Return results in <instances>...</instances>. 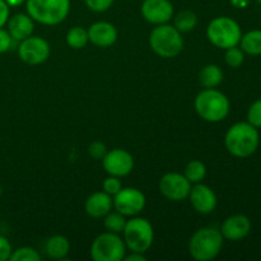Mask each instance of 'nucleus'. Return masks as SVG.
<instances>
[{
    "mask_svg": "<svg viewBox=\"0 0 261 261\" xmlns=\"http://www.w3.org/2000/svg\"><path fill=\"white\" fill-rule=\"evenodd\" d=\"M259 132L257 127L250 122H237L232 125L226 133L224 144L232 155L239 158L250 157L259 147Z\"/></svg>",
    "mask_w": 261,
    "mask_h": 261,
    "instance_id": "1",
    "label": "nucleus"
},
{
    "mask_svg": "<svg viewBox=\"0 0 261 261\" xmlns=\"http://www.w3.org/2000/svg\"><path fill=\"white\" fill-rule=\"evenodd\" d=\"M195 111L204 121H223L231 111L228 97L216 88H204L195 97Z\"/></svg>",
    "mask_w": 261,
    "mask_h": 261,
    "instance_id": "2",
    "label": "nucleus"
},
{
    "mask_svg": "<svg viewBox=\"0 0 261 261\" xmlns=\"http://www.w3.org/2000/svg\"><path fill=\"white\" fill-rule=\"evenodd\" d=\"M221 231L212 227H203L194 232L189 241V252L196 261H211L216 259L223 247Z\"/></svg>",
    "mask_w": 261,
    "mask_h": 261,
    "instance_id": "3",
    "label": "nucleus"
},
{
    "mask_svg": "<svg viewBox=\"0 0 261 261\" xmlns=\"http://www.w3.org/2000/svg\"><path fill=\"white\" fill-rule=\"evenodd\" d=\"M25 9L35 22L55 25L68 17L70 0H25Z\"/></svg>",
    "mask_w": 261,
    "mask_h": 261,
    "instance_id": "4",
    "label": "nucleus"
},
{
    "mask_svg": "<svg viewBox=\"0 0 261 261\" xmlns=\"http://www.w3.org/2000/svg\"><path fill=\"white\" fill-rule=\"evenodd\" d=\"M150 48L163 59L176 58L184 48V38L180 31L168 23L158 24L149 35Z\"/></svg>",
    "mask_w": 261,
    "mask_h": 261,
    "instance_id": "5",
    "label": "nucleus"
},
{
    "mask_svg": "<svg viewBox=\"0 0 261 261\" xmlns=\"http://www.w3.org/2000/svg\"><path fill=\"white\" fill-rule=\"evenodd\" d=\"M241 27L234 19L229 17H217L206 28V37L216 47L227 50L240 43Z\"/></svg>",
    "mask_w": 261,
    "mask_h": 261,
    "instance_id": "6",
    "label": "nucleus"
},
{
    "mask_svg": "<svg viewBox=\"0 0 261 261\" xmlns=\"http://www.w3.org/2000/svg\"><path fill=\"white\" fill-rule=\"evenodd\" d=\"M124 242L126 249L135 252H147L154 241V231L149 221L134 217L126 222L124 232Z\"/></svg>",
    "mask_w": 261,
    "mask_h": 261,
    "instance_id": "7",
    "label": "nucleus"
},
{
    "mask_svg": "<svg viewBox=\"0 0 261 261\" xmlns=\"http://www.w3.org/2000/svg\"><path fill=\"white\" fill-rule=\"evenodd\" d=\"M126 255V245L120 234L105 232L97 236L91 245V257L94 261H122Z\"/></svg>",
    "mask_w": 261,
    "mask_h": 261,
    "instance_id": "8",
    "label": "nucleus"
},
{
    "mask_svg": "<svg viewBox=\"0 0 261 261\" xmlns=\"http://www.w3.org/2000/svg\"><path fill=\"white\" fill-rule=\"evenodd\" d=\"M50 45L47 41L38 36H30L20 41L18 46V55L23 63L28 65H40L50 56Z\"/></svg>",
    "mask_w": 261,
    "mask_h": 261,
    "instance_id": "9",
    "label": "nucleus"
},
{
    "mask_svg": "<svg viewBox=\"0 0 261 261\" xmlns=\"http://www.w3.org/2000/svg\"><path fill=\"white\" fill-rule=\"evenodd\" d=\"M114 208L125 217H135L145 208V196L135 188L121 189L112 198Z\"/></svg>",
    "mask_w": 261,
    "mask_h": 261,
    "instance_id": "10",
    "label": "nucleus"
},
{
    "mask_svg": "<svg viewBox=\"0 0 261 261\" xmlns=\"http://www.w3.org/2000/svg\"><path fill=\"white\" fill-rule=\"evenodd\" d=\"M191 190V182L184 173L168 172L160 180V191L165 198L172 201H181L188 199Z\"/></svg>",
    "mask_w": 261,
    "mask_h": 261,
    "instance_id": "11",
    "label": "nucleus"
},
{
    "mask_svg": "<svg viewBox=\"0 0 261 261\" xmlns=\"http://www.w3.org/2000/svg\"><path fill=\"white\" fill-rule=\"evenodd\" d=\"M102 166L110 176L125 177L134 168V158L127 150L115 148L107 150L106 155L102 160Z\"/></svg>",
    "mask_w": 261,
    "mask_h": 261,
    "instance_id": "12",
    "label": "nucleus"
},
{
    "mask_svg": "<svg viewBox=\"0 0 261 261\" xmlns=\"http://www.w3.org/2000/svg\"><path fill=\"white\" fill-rule=\"evenodd\" d=\"M143 18L152 24H165L175 15L173 5L170 0H144L140 8Z\"/></svg>",
    "mask_w": 261,
    "mask_h": 261,
    "instance_id": "13",
    "label": "nucleus"
},
{
    "mask_svg": "<svg viewBox=\"0 0 261 261\" xmlns=\"http://www.w3.org/2000/svg\"><path fill=\"white\" fill-rule=\"evenodd\" d=\"M189 200L191 206L200 214H209L216 209L217 195L209 186L199 182L195 186H191V190L189 193Z\"/></svg>",
    "mask_w": 261,
    "mask_h": 261,
    "instance_id": "14",
    "label": "nucleus"
},
{
    "mask_svg": "<svg viewBox=\"0 0 261 261\" xmlns=\"http://www.w3.org/2000/svg\"><path fill=\"white\" fill-rule=\"evenodd\" d=\"M251 231V222L246 216L242 214H234L228 217L222 223L221 233L223 239L229 241H240L245 239Z\"/></svg>",
    "mask_w": 261,
    "mask_h": 261,
    "instance_id": "15",
    "label": "nucleus"
},
{
    "mask_svg": "<svg viewBox=\"0 0 261 261\" xmlns=\"http://www.w3.org/2000/svg\"><path fill=\"white\" fill-rule=\"evenodd\" d=\"M89 42L98 47H110L117 40V30L110 22H96L88 28Z\"/></svg>",
    "mask_w": 261,
    "mask_h": 261,
    "instance_id": "16",
    "label": "nucleus"
},
{
    "mask_svg": "<svg viewBox=\"0 0 261 261\" xmlns=\"http://www.w3.org/2000/svg\"><path fill=\"white\" fill-rule=\"evenodd\" d=\"M114 203L112 196L105 191H97L87 198L84 209L86 213L92 218H102L111 212Z\"/></svg>",
    "mask_w": 261,
    "mask_h": 261,
    "instance_id": "17",
    "label": "nucleus"
},
{
    "mask_svg": "<svg viewBox=\"0 0 261 261\" xmlns=\"http://www.w3.org/2000/svg\"><path fill=\"white\" fill-rule=\"evenodd\" d=\"M35 20L28 14L18 13L8 19V32L14 41H22L32 36L35 30Z\"/></svg>",
    "mask_w": 261,
    "mask_h": 261,
    "instance_id": "18",
    "label": "nucleus"
},
{
    "mask_svg": "<svg viewBox=\"0 0 261 261\" xmlns=\"http://www.w3.org/2000/svg\"><path fill=\"white\" fill-rule=\"evenodd\" d=\"M46 254L54 260H63L65 259L70 251V244L69 240L65 236L61 234H55V236L50 237L46 241Z\"/></svg>",
    "mask_w": 261,
    "mask_h": 261,
    "instance_id": "19",
    "label": "nucleus"
},
{
    "mask_svg": "<svg viewBox=\"0 0 261 261\" xmlns=\"http://www.w3.org/2000/svg\"><path fill=\"white\" fill-rule=\"evenodd\" d=\"M223 82V71L218 65L209 64L205 65L199 73V83L204 88H216Z\"/></svg>",
    "mask_w": 261,
    "mask_h": 261,
    "instance_id": "20",
    "label": "nucleus"
},
{
    "mask_svg": "<svg viewBox=\"0 0 261 261\" xmlns=\"http://www.w3.org/2000/svg\"><path fill=\"white\" fill-rule=\"evenodd\" d=\"M240 45L242 51L249 55H261V31L254 30L242 35Z\"/></svg>",
    "mask_w": 261,
    "mask_h": 261,
    "instance_id": "21",
    "label": "nucleus"
},
{
    "mask_svg": "<svg viewBox=\"0 0 261 261\" xmlns=\"http://www.w3.org/2000/svg\"><path fill=\"white\" fill-rule=\"evenodd\" d=\"M173 25L181 33H188L193 31L198 24V17L191 10H181L177 14L173 15Z\"/></svg>",
    "mask_w": 261,
    "mask_h": 261,
    "instance_id": "22",
    "label": "nucleus"
},
{
    "mask_svg": "<svg viewBox=\"0 0 261 261\" xmlns=\"http://www.w3.org/2000/svg\"><path fill=\"white\" fill-rule=\"evenodd\" d=\"M88 42V31L86 28L76 25V27L70 28L69 32L66 33V43L69 45V47L74 48V50H81V48L86 47Z\"/></svg>",
    "mask_w": 261,
    "mask_h": 261,
    "instance_id": "23",
    "label": "nucleus"
},
{
    "mask_svg": "<svg viewBox=\"0 0 261 261\" xmlns=\"http://www.w3.org/2000/svg\"><path fill=\"white\" fill-rule=\"evenodd\" d=\"M184 175H185V177L188 178L191 184H199L205 178L206 167L201 161H190V162L186 165Z\"/></svg>",
    "mask_w": 261,
    "mask_h": 261,
    "instance_id": "24",
    "label": "nucleus"
},
{
    "mask_svg": "<svg viewBox=\"0 0 261 261\" xmlns=\"http://www.w3.org/2000/svg\"><path fill=\"white\" fill-rule=\"evenodd\" d=\"M126 218L124 214L119 213V212H110L109 214L105 216V228L112 233H122L124 232L125 226H126Z\"/></svg>",
    "mask_w": 261,
    "mask_h": 261,
    "instance_id": "25",
    "label": "nucleus"
},
{
    "mask_svg": "<svg viewBox=\"0 0 261 261\" xmlns=\"http://www.w3.org/2000/svg\"><path fill=\"white\" fill-rule=\"evenodd\" d=\"M10 261H40L41 256L35 249L28 246L19 247L10 255Z\"/></svg>",
    "mask_w": 261,
    "mask_h": 261,
    "instance_id": "26",
    "label": "nucleus"
},
{
    "mask_svg": "<svg viewBox=\"0 0 261 261\" xmlns=\"http://www.w3.org/2000/svg\"><path fill=\"white\" fill-rule=\"evenodd\" d=\"M224 60H226L227 65L231 66V68H240L245 61V53L242 51V48L233 46V47H229L226 50Z\"/></svg>",
    "mask_w": 261,
    "mask_h": 261,
    "instance_id": "27",
    "label": "nucleus"
},
{
    "mask_svg": "<svg viewBox=\"0 0 261 261\" xmlns=\"http://www.w3.org/2000/svg\"><path fill=\"white\" fill-rule=\"evenodd\" d=\"M247 122L255 127H261V99H257L247 111Z\"/></svg>",
    "mask_w": 261,
    "mask_h": 261,
    "instance_id": "28",
    "label": "nucleus"
},
{
    "mask_svg": "<svg viewBox=\"0 0 261 261\" xmlns=\"http://www.w3.org/2000/svg\"><path fill=\"white\" fill-rule=\"evenodd\" d=\"M102 188H103L105 193H107L109 195L114 196L115 194H117L120 190H121L122 185H121V181H120V177L109 175V177L105 178Z\"/></svg>",
    "mask_w": 261,
    "mask_h": 261,
    "instance_id": "29",
    "label": "nucleus"
},
{
    "mask_svg": "<svg viewBox=\"0 0 261 261\" xmlns=\"http://www.w3.org/2000/svg\"><path fill=\"white\" fill-rule=\"evenodd\" d=\"M114 2L115 0H84L87 8L96 13H102L109 10L112 7V4H114Z\"/></svg>",
    "mask_w": 261,
    "mask_h": 261,
    "instance_id": "30",
    "label": "nucleus"
},
{
    "mask_svg": "<svg viewBox=\"0 0 261 261\" xmlns=\"http://www.w3.org/2000/svg\"><path fill=\"white\" fill-rule=\"evenodd\" d=\"M88 153H89V155L93 158V160L102 161V160H103L105 155H106L107 148H106V145L103 144V143L96 140V142H92L91 144H89Z\"/></svg>",
    "mask_w": 261,
    "mask_h": 261,
    "instance_id": "31",
    "label": "nucleus"
},
{
    "mask_svg": "<svg viewBox=\"0 0 261 261\" xmlns=\"http://www.w3.org/2000/svg\"><path fill=\"white\" fill-rule=\"evenodd\" d=\"M13 249L9 240L0 234V261H7L10 259Z\"/></svg>",
    "mask_w": 261,
    "mask_h": 261,
    "instance_id": "32",
    "label": "nucleus"
},
{
    "mask_svg": "<svg viewBox=\"0 0 261 261\" xmlns=\"http://www.w3.org/2000/svg\"><path fill=\"white\" fill-rule=\"evenodd\" d=\"M13 38L12 36L9 35L8 30H3L0 28V54H4L7 51L10 50L13 45Z\"/></svg>",
    "mask_w": 261,
    "mask_h": 261,
    "instance_id": "33",
    "label": "nucleus"
},
{
    "mask_svg": "<svg viewBox=\"0 0 261 261\" xmlns=\"http://www.w3.org/2000/svg\"><path fill=\"white\" fill-rule=\"evenodd\" d=\"M9 14H10V7L7 4L5 0H0V28H3L8 23Z\"/></svg>",
    "mask_w": 261,
    "mask_h": 261,
    "instance_id": "34",
    "label": "nucleus"
},
{
    "mask_svg": "<svg viewBox=\"0 0 261 261\" xmlns=\"http://www.w3.org/2000/svg\"><path fill=\"white\" fill-rule=\"evenodd\" d=\"M124 261H145L147 260V257L144 256V254L143 252H135V251H132V254L130 255H125Z\"/></svg>",
    "mask_w": 261,
    "mask_h": 261,
    "instance_id": "35",
    "label": "nucleus"
},
{
    "mask_svg": "<svg viewBox=\"0 0 261 261\" xmlns=\"http://www.w3.org/2000/svg\"><path fill=\"white\" fill-rule=\"evenodd\" d=\"M231 4L233 5L234 8L242 9V8H246L247 5L250 4V0H231Z\"/></svg>",
    "mask_w": 261,
    "mask_h": 261,
    "instance_id": "36",
    "label": "nucleus"
},
{
    "mask_svg": "<svg viewBox=\"0 0 261 261\" xmlns=\"http://www.w3.org/2000/svg\"><path fill=\"white\" fill-rule=\"evenodd\" d=\"M5 2L9 7H19L23 3H25V0H5Z\"/></svg>",
    "mask_w": 261,
    "mask_h": 261,
    "instance_id": "37",
    "label": "nucleus"
}]
</instances>
